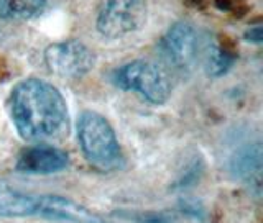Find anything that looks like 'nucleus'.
I'll use <instances>...</instances> for the list:
<instances>
[{
  "label": "nucleus",
  "instance_id": "f257e3e1",
  "mask_svg": "<svg viewBox=\"0 0 263 223\" xmlns=\"http://www.w3.org/2000/svg\"><path fill=\"white\" fill-rule=\"evenodd\" d=\"M8 113L25 141L61 139L69 131V109L51 82L28 77L16 84L8 98Z\"/></svg>",
  "mask_w": 263,
  "mask_h": 223
},
{
  "label": "nucleus",
  "instance_id": "f03ea898",
  "mask_svg": "<svg viewBox=\"0 0 263 223\" xmlns=\"http://www.w3.org/2000/svg\"><path fill=\"white\" fill-rule=\"evenodd\" d=\"M78 143L84 158L101 171H117L123 166L122 148L112 125L101 113L86 110L78 118Z\"/></svg>",
  "mask_w": 263,
  "mask_h": 223
},
{
  "label": "nucleus",
  "instance_id": "7ed1b4c3",
  "mask_svg": "<svg viewBox=\"0 0 263 223\" xmlns=\"http://www.w3.org/2000/svg\"><path fill=\"white\" fill-rule=\"evenodd\" d=\"M112 82L125 92H134L152 105H163L171 97V82L166 71L146 59L122 64L112 72Z\"/></svg>",
  "mask_w": 263,
  "mask_h": 223
},
{
  "label": "nucleus",
  "instance_id": "20e7f679",
  "mask_svg": "<svg viewBox=\"0 0 263 223\" xmlns=\"http://www.w3.org/2000/svg\"><path fill=\"white\" fill-rule=\"evenodd\" d=\"M148 18V0H101L96 30L104 39H122L138 31Z\"/></svg>",
  "mask_w": 263,
  "mask_h": 223
},
{
  "label": "nucleus",
  "instance_id": "39448f33",
  "mask_svg": "<svg viewBox=\"0 0 263 223\" xmlns=\"http://www.w3.org/2000/svg\"><path fill=\"white\" fill-rule=\"evenodd\" d=\"M160 54L171 69L186 74L199 59L201 36L193 23L175 22L158 43Z\"/></svg>",
  "mask_w": 263,
  "mask_h": 223
},
{
  "label": "nucleus",
  "instance_id": "423d86ee",
  "mask_svg": "<svg viewBox=\"0 0 263 223\" xmlns=\"http://www.w3.org/2000/svg\"><path fill=\"white\" fill-rule=\"evenodd\" d=\"M43 59L49 72L66 80H79L96 68L97 57L87 45L79 39H66L49 45Z\"/></svg>",
  "mask_w": 263,
  "mask_h": 223
},
{
  "label": "nucleus",
  "instance_id": "0eeeda50",
  "mask_svg": "<svg viewBox=\"0 0 263 223\" xmlns=\"http://www.w3.org/2000/svg\"><path fill=\"white\" fill-rule=\"evenodd\" d=\"M69 164V158L66 151L60 148L40 143L35 146L25 148L16 159V171L23 174H54L66 169Z\"/></svg>",
  "mask_w": 263,
  "mask_h": 223
},
{
  "label": "nucleus",
  "instance_id": "6e6552de",
  "mask_svg": "<svg viewBox=\"0 0 263 223\" xmlns=\"http://www.w3.org/2000/svg\"><path fill=\"white\" fill-rule=\"evenodd\" d=\"M48 195H35L16 191L13 187L0 184V217L25 218L41 217L46 218Z\"/></svg>",
  "mask_w": 263,
  "mask_h": 223
},
{
  "label": "nucleus",
  "instance_id": "1a4fd4ad",
  "mask_svg": "<svg viewBox=\"0 0 263 223\" xmlns=\"http://www.w3.org/2000/svg\"><path fill=\"white\" fill-rule=\"evenodd\" d=\"M58 0H0L2 20H31L49 10Z\"/></svg>",
  "mask_w": 263,
  "mask_h": 223
},
{
  "label": "nucleus",
  "instance_id": "9d476101",
  "mask_svg": "<svg viewBox=\"0 0 263 223\" xmlns=\"http://www.w3.org/2000/svg\"><path fill=\"white\" fill-rule=\"evenodd\" d=\"M234 171L247 183H257L260 184V174H261V146L260 143H255L247 146L237 154L234 159Z\"/></svg>",
  "mask_w": 263,
  "mask_h": 223
},
{
  "label": "nucleus",
  "instance_id": "9b49d317",
  "mask_svg": "<svg viewBox=\"0 0 263 223\" xmlns=\"http://www.w3.org/2000/svg\"><path fill=\"white\" fill-rule=\"evenodd\" d=\"M204 59H205V72H208V76L217 79L230 71L237 56L227 46L220 43H214L212 46L208 48V53H205Z\"/></svg>",
  "mask_w": 263,
  "mask_h": 223
},
{
  "label": "nucleus",
  "instance_id": "f8f14e48",
  "mask_svg": "<svg viewBox=\"0 0 263 223\" xmlns=\"http://www.w3.org/2000/svg\"><path fill=\"white\" fill-rule=\"evenodd\" d=\"M138 223H171V217L166 213H146V215H137Z\"/></svg>",
  "mask_w": 263,
  "mask_h": 223
},
{
  "label": "nucleus",
  "instance_id": "ddd939ff",
  "mask_svg": "<svg viewBox=\"0 0 263 223\" xmlns=\"http://www.w3.org/2000/svg\"><path fill=\"white\" fill-rule=\"evenodd\" d=\"M243 38H245V41H249V43L260 45L261 39H263L261 25L257 23V25H253V27H249V28H247V31L243 33Z\"/></svg>",
  "mask_w": 263,
  "mask_h": 223
},
{
  "label": "nucleus",
  "instance_id": "4468645a",
  "mask_svg": "<svg viewBox=\"0 0 263 223\" xmlns=\"http://www.w3.org/2000/svg\"><path fill=\"white\" fill-rule=\"evenodd\" d=\"M187 4L189 5H199V4H202V0H187Z\"/></svg>",
  "mask_w": 263,
  "mask_h": 223
}]
</instances>
